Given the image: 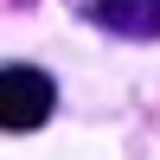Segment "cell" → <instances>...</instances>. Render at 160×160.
<instances>
[{
    "label": "cell",
    "mask_w": 160,
    "mask_h": 160,
    "mask_svg": "<svg viewBox=\"0 0 160 160\" xmlns=\"http://www.w3.org/2000/svg\"><path fill=\"white\" fill-rule=\"evenodd\" d=\"M51 102H58V90H51L45 71H32V64H7L0 71V128L32 135L38 122H51Z\"/></svg>",
    "instance_id": "cell-1"
},
{
    "label": "cell",
    "mask_w": 160,
    "mask_h": 160,
    "mask_svg": "<svg viewBox=\"0 0 160 160\" xmlns=\"http://www.w3.org/2000/svg\"><path fill=\"white\" fill-rule=\"evenodd\" d=\"M102 32L122 38H160V0H77Z\"/></svg>",
    "instance_id": "cell-2"
}]
</instances>
